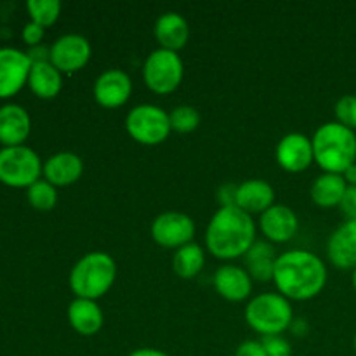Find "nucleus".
Here are the masks:
<instances>
[{"label":"nucleus","mask_w":356,"mask_h":356,"mask_svg":"<svg viewBox=\"0 0 356 356\" xmlns=\"http://www.w3.org/2000/svg\"><path fill=\"white\" fill-rule=\"evenodd\" d=\"M26 198L28 204L35 209V211L47 212L52 211L58 204V190L56 186H52L49 181L38 179L37 183L31 184L26 190Z\"/></svg>","instance_id":"26"},{"label":"nucleus","mask_w":356,"mask_h":356,"mask_svg":"<svg viewBox=\"0 0 356 356\" xmlns=\"http://www.w3.org/2000/svg\"><path fill=\"white\" fill-rule=\"evenodd\" d=\"M275 156L278 165L287 172H302L315 162L312 138L302 132H289L278 141Z\"/></svg>","instance_id":"12"},{"label":"nucleus","mask_w":356,"mask_h":356,"mask_svg":"<svg viewBox=\"0 0 356 356\" xmlns=\"http://www.w3.org/2000/svg\"><path fill=\"white\" fill-rule=\"evenodd\" d=\"M261 343L268 356H292L291 343L284 336H266Z\"/></svg>","instance_id":"30"},{"label":"nucleus","mask_w":356,"mask_h":356,"mask_svg":"<svg viewBox=\"0 0 356 356\" xmlns=\"http://www.w3.org/2000/svg\"><path fill=\"white\" fill-rule=\"evenodd\" d=\"M51 63L61 73H75L89 63L92 47L80 33H65L51 45Z\"/></svg>","instance_id":"10"},{"label":"nucleus","mask_w":356,"mask_h":356,"mask_svg":"<svg viewBox=\"0 0 356 356\" xmlns=\"http://www.w3.org/2000/svg\"><path fill=\"white\" fill-rule=\"evenodd\" d=\"M44 35H45V28L40 26V24L33 23V21H30V23L24 24L21 37H23L24 44H28L30 47H37V45H40Z\"/></svg>","instance_id":"31"},{"label":"nucleus","mask_w":356,"mask_h":356,"mask_svg":"<svg viewBox=\"0 0 356 356\" xmlns=\"http://www.w3.org/2000/svg\"><path fill=\"white\" fill-rule=\"evenodd\" d=\"M277 252L271 242L268 240H256L247 254L243 256L245 270L249 271L250 278L257 282L273 280L275 263H277Z\"/></svg>","instance_id":"22"},{"label":"nucleus","mask_w":356,"mask_h":356,"mask_svg":"<svg viewBox=\"0 0 356 356\" xmlns=\"http://www.w3.org/2000/svg\"><path fill=\"white\" fill-rule=\"evenodd\" d=\"M26 10L33 23L47 28L58 21L61 14V2L59 0H28Z\"/></svg>","instance_id":"27"},{"label":"nucleus","mask_w":356,"mask_h":356,"mask_svg":"<svg viewBox=\"0 0 356 356\" xmlns=\"http://www.w3.org/2000/svg\"><path fill=\"white\" fill-rule=\"evenodd\" d=\"M31 132V118L21 104L0 106V143L3 146H21Z\"/></svg>","instance_id":"17"},{"label":"nucleus","mask_w":356,"mask_h":356,"mask_svg":"<svg viewBox=\"0 0 356 356\" xmlns=\"http://www.w3.org/2000/svg\"><path fill=\"white\" fill-rule=\"evenodd\" d=\"M31 61L16 47H0V99L13 97L28 83Z\"/></svg>","instance_id":"11"},{"label":"nucleus","mask_w":356,"mask_h":356,"mask_svg":"<svg viewBox=\"0 0 356 356\" xmlns=\"http://www.w3.org/2000/svg\"><path fill=\"white\" fill-rule=\"evenodd\" d=\"M183 75L184 65L177 52L159 47L146 56L143 65V80L153 92H174L183 82Z\"/></svg>","instance_id":"8"},{"label":"nucleus","mask_w":356,"mask_h":356,"mask_svg":"<svg viewBox=\"0 0 356 356\" xmlns=\"http://www.w3.org/2000/svg\"><path fill=\"white\" fill-rule=\"evenodd\" d=\"M336 122H339L344 127L356 131V94H344L337 99L336 108Z\"/></svg>","instance_id":"29"},{"label":"nucleus","mask_w":356,"mask_h":356,"mask_svg":"<svg viewBox=\"0 0 356 356\" xmlns=\"http://www.w3.org/2000/svg\"><path fill=\"white\" fill-rule=\"evenodd\" d=\"M256 242V222L236 205H222L209 221L205 245L214 257L232 261L243 257Z\"/></svg>","instance_id":"2"},{"label":"nucleus","mask_w":356,"mask_h":356,"mask_svg":"<svg viewBox=\"0 0 356 356\" xmlns=\"http://www.w3.org/2000/svg\"><path fill=\"white\" fill-rule=\"evenodd\" d=\"M83 174V160L75 152H58L44 162V179L52 186H70Z\"/></svg>","instance_id":"18"},{"label":"nucleus","mask_w":356,"mask_h":356,"mask_svg":"<svg viewBox=\"0 0 356 356\" xmlns=\"http://www.w3.org/2000/svg\"><path fill=\"white\" fill-rule=\"evenodd\" d=\"M351 284H353V289H355V292H356V268L353 270V278H351Z\"/></svg>","instance_id":"37"},{"label":"nucleus","mask_w":356,"mask_h":356,"mask_svg":"<svg viewBox=\"0 0 356 356\" xmlns=\"http://www.w3.org/2000/svg\"><path fill=\"white\" fill-rule=\"evenodd\" d=\"M259 229L268 242H291L299 229V218L289 205L275 204L261 214Z\"/></svg>","instance_id":"14"},{"label":"nucleus","mask_w":356,"mask_h":356,"mask_svg":"<svg viewBox=\"0 0 356 356\" xmlns=\"http://www.w3.org/2000/svg\"><path fill=\"white\" fill-rule=\"evenodd\" d=\"M325 263L312 250L292 249L278 254L273 284L289 301H308L316 298L327 285Z\"/></svg>","instance_id":"1"},{"label":"nucleus","mask_w":356,"mask_h":356,"mask_svg":"<svg viewBox=\"0 0 356 356\" xmlns=\"http://www.w3.org/2000/svg\"><path fill=\"white\" fill-rule=\"evenodd\" d=\"M235 205L247 214H263L275 205V188L266 179H247L236 186Z\"/></svg>","instance_id":"20"},{"label":"nucleus","mask_w":356,"mask_h":356,"mask_svg":"<svg viewBox=\"0 0 356 356\" xmlns=\"http://www.w3.org/2000/svg\"><path fill=\"white\" fill-rule=\"evenodd\" d=\"M129 356H169V355L162 350H156V348H138V350L132 351Z\"/></svg>","instance_id":"35"},{"label":"nucleus","mask_w":356,"mask_h":356,"mask_svg":"<svg viewBox=\"0 0 356 356\" xmlns=\"http://www.w3.org/2000/svg\"><path fill=\"white\" fill-rule=\"evenodd\" d=\"M339 209L348 221H356V186H348Z\"/></svg>","instance_id":"32"},{"label":"nucleus","mask_w":356,"mask_h":356,"mask_svg":"<svg viewBox=\"0 0 356 356\" xmlns=\"http://www.w3.org/2000/svg\"><path fill=\"white\" fill-rule=\"evenodd\" d=\"M205 264V250L200 243L190 242L176 249L172 256V270L183 280L197 277Z\"/></svg>","instance_id":"25"},{"label":"nucleus","mask_w":356,"mask_h":356,"mask_svg":"<svg viewBox=\"0 0 356 356\" xmlns=\"http://www.w3.org/2000/svg\"><path fill=\"white\" fill-rule=\"evenodd\" d=\"M94 99L104 108H118L129 101L132 94V80L124 70H104L94 80Z\"/></svg>","instance_id":"13"},{"label":"nucleus","mask_w":356,"mask_h":356,"mask_svg":"<svg viewBox=\"0 0 356 356\" xmlns=\"http://www.w3.org/2000/svg\"><path fill=\"white\" fill-rule=\"evenodd\" d=\"M28 87L40 99H54L63 89V73L51 61L33 63L28 76Z\"/></svg>","instance_id":"23"},{"label":"nucleus","mask_w":356,"mask_h":356,"mask_svg":"<svg viewBox=\"0 0 356 356\" xmlns=\"http://www.w3.org/2000/svg\"><path fill=\"white\" fill-rule=\"evenodd\" d=\"M44 174V162L26 145L0 149V183L10 188H30Z\"/></svg>","instance_id":"6"},{"label":"nucleus","mask_w":356,"mask_h":356,"mask_svg":"<svg viewBox=\"0 0 356 356\" xmlns=\"http://www.w3.org/2000/svg\"><path fill=\"white\" fill-rule=\"evenodd\" d=\"M169 118L172 131L181 132V134L193 132L200 125V113H198L197 108L190 106V104H179V106H176L169 113Z\"/></svg>","instance_id":"28"},{"label":"nucleus","mask_w":356,"mask_h":356,"mask_svg":"<svg viewBox=\"0 0 356 356\" xmlns=\"http://www.w3.org/2000/svg\"><path fill=\"white\" fill-rule=\"evenodd\" d=\"M289 330H292V334H296V336L302 337V336H306V334L309 332V325H308V322H306V320L294 318V322H292L291 329H289Z\"/></svg>","instance_id":"34"},{"label":"nucleus","mask_w":356,"mask_h":356,"mask_svg":"<svg viewBox=\"0 0 356 356\" xmlns=\"http://www.w3.org/2000/svg\"><path fill=\"white\" fill-rule=\"evenodd\" d=\"M125 129L134 141L146 146L162 145L172 131L169 113L152 103L132 108L125 117Z\"/></svg>","instance_id":"7"},{"label":"nucleus","mask_w":356,"mask_h":356,"mask_svg":"<svg viewBox=\"0 0 356 356\" xmlns=\"http://www.w3.org/2000/svg\"><path fill=\"white\" fill-rule=\"evenodd\" d=\"M353 348H355V353H356V334H355V339H353Z\"/></svg>","instance_id":"38"},{"label":"nucleus","mask_w":356,"mask_h":356,"mask_svg":"<svg viewBox=\"0 0 356 356\" xmlns=\"http://www.w3.org/2000/svg\"><path fill=\"white\" fill-rule=\"evenodd\" d=\"M327 257L339 270L356 268V221H344L327 240Z\"/></svg>","instance_id":"15"},{"label":"nucleus","mask_w":356,"mask_h":356,"mask_svg":"<svg viewBox=\"0 0 356 356\" xmlns=\"http://www.w3.org/2000/svg\"><path fill=\"white\" fill-rule=\"evenodd\" d=\"M235 356H268L266 351H264V346L261 341L247 339L243 343L238 344L236 348Z\"/></svg>","instance_id":"33"},{"label":"nucleus","mask_w":356,"mask_h":356,"mask_svg":"<svg viewBox=\"0 0 356 356\" xmlns=\"http://www.w3.org/2000/svg\"><path fill=\"white\" fill-rule=\"evenodd\" d=\"M117 278V263L110 254L92 250L80 257L70 271L68 284L75 298L97 301L113 287Z\"/></svg>","instance_id":"4"},{"label":"nucleus","mask_w":356,"mask_h":356,"mask_svg":"<svg viewBox=\"0 0 356 356\" xmlns=\"http://www.w3.org/2000/svg\"><path fill=\"white\" fill-rule=\"evenodd\" d=\"M212 282H214L216 292L226 301H245L252 292V278H250L249 271L243 266H236V264L219 266Z\"/></svg>","instance_id":"16"},{"label":"nucleus","mask_w":356,"mask_h":356,"mask_svg":"<svg viewBox=\"0 0 356 356\" xmlns=\"http://www.w3.org/2000/svg\"><path fill=\"white\" fill-rule=\"evenodd\" d=\"M346 190L348 183L343 174L323 172L322 176L313 181L309 195H312V200L315 202V205L322 209H332L339 207Z\"/></svg>","instance_id":"24"},{"label":"nucleus","mask_w":356,"mask_h":356,"mask_svg":"<svg viewBox=\"0 0 356 356\" xmlns=\"http://www.w3.org/2000/svg\"><path fill=\"white\" fill-rule=\"evenodd\" d=\"M247 325L263 337L282 336L294 322L291 301L280 292H263L254 296L245 306Z\"/></svg>","instance_id":"5"},{"label":"nucleus","mask_w":356,"mask_h":356,"mask_svg":"<svg viewBox=\"0 0 356 356\" xmlns=\"http://www.w3.org/2000/svg\"><path fill=\"white\" fill-rule=\"evenodd\" d=\"M343 177L346 179L348 186H356V163L355 165H351L350 169L343 174Z\"/></svg>","instance_id":"36"},{"label":"nucleus","mask_w":356,"mask_h":356,"mask_svg":"<svg viewBox=\"0 0 356 356\" xmlns=\"http://www.w3.org/2000/svg\"><path fill=\"white\" fill-rule=\"evenodd\" d=\"M68 322L76 334L83 337L96 336L104 323L103 309L92 299L75 298L68 306Z\"/></svg>","instance_id":"21"},{"label":"nucleus","mask_w":356,"mask_h":356,"mask_svg":"<svg viewBox=\"0 0 356 356\" xmlns=\"http://www.w3.org/2000/svg\"><path fill=\"white\" fill-rule=\"evenodd\" d=\"M153 33L160 47L177 52L190 40V24L183 14L176 10H167L159 16Z\"/></svg>","instance_id":"19"},{"label":"nucleus","mask_w":356,"mask_h":356,"mask_svg":"<svg viewBox=\"0 0 356 356\" xmlns=\"http://www.w3.org/2000/svg\"><path fill=\"white\" fill-rule=\"evenodd\" d=\"M152 238L167 249H179L193 242L195 221L184 212L167 211L156 216L152 222Z\"/></svg>","instance_id":"9"},{"label":"nucleus","mask_w":356,"mask_h":356,"mask_svg":"<svg viewBox=\"0 0 356 356\" xmlns=\"http://www.w3.org/2000/svg\"><path fill=\"white\" fill-rule=\"evenodd\" d=\"M313 156L323 172L344 174L356 163V132L339 122H325L312 138Z\"/></svg>","instance_id":"3"}]
</instances>
